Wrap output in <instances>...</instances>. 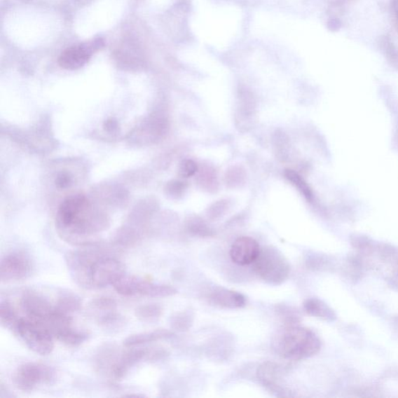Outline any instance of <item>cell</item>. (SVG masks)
I'll return each instance as SVG.
<instances>
[{"label": "cell", "instance_id": "4316f807", "mask_svg": "<svg viewBox=\"0 0 398 398\" xmlns=\"http://www.w3.org/2000/svg\"><path fill=\"white\" fill-rule=\"evenodd\" d=\"M275 311L286 325H296L301 322L298 311L296 308L290 307V306L278 304L276 306Z\"/></svg>", "mask_w": 398, "mask_h": 398}, {"label": "cell", "instance_id": "7402d4cb", "mask_svg": "<svg viewBox=\"0 0 398 398\" xmlns=\"http://www.w3.org/2000/svg\"><path fill=\"white\" fill-rule=\"evenodd\" d=\"M163 310L158 303H149L139 306L135 310V315L141 322L153 323L158 322L163 315Z\"/></svg>", "mask_w": 398, "mask_h": 398}, {"label": "cell", "instance_id": "4fadbf2b", "mask_svg": "<svg viewBox=\"0 0 398 398\" xmlns=\"http://www.w3.org/2000/svg\"><path fill=\"white\" fill-rule=\"evenodd\" d=\"M147 348H133V350L119 355L116 364L111 369L110 375L116 380L125 378L130 369L146 359Z\"/></svg>", "mask_w": 398, "mask_h": 398}, {"label": "cell", "instance_id": "5bb4252c", "mask_svg": "<svg viewBox=\"0 0 398 398\" xmlns=\"http://www.w3.org/2000/svg\"><path fill=\"white\" fill-rule=\"evenodd\" d=\"M151 282L134 275H123L113 284L114 289L120 295L130 296L143 295L148 296Z\"/></svg>", "mask_w": 398, "mask_h": 398}, {"label": "cell", "instance_id": "484cf974", "mask_svg": "<svg viewBox=\"0 0 398 398\" xmlns=\"http://www.w3.org/2000/svg\"><path fill=\"white\" fill-rule=\"evenodd\" d=\"M286 179L293 184V186L297 188L298 191L308 199L309 201H312L313 193L308 184L305 181L303 177L294 172L293 170H286L285 172Z\"/></svg>", "mask_w": 398, "mask_h": 398}, {"label": "cell", "instance_id": "3957f363", "mask_svg": "<svg viewBox=\"0 0 398 398\" xmlns=\"http://www.w3.org/2000/svg\"><path fill=\"white\" fill-rule=\"evenodd\" d=\"M56 378L53 367L36 362L20 366L12 376L14 386L24 392H32L39 385H53Z\"/></svg>", "mask_w": 398, "mask_h": 398}, {"label": "cell", "instance_id": "8d00e7d4", "mask_svg": "<svg viewBox=\"0 0 398 398\" xmlns=\"http://www.w3.org/2000/svg\"><path fill=\"white\" fill-rule=\"evenodd\" d=\"M394 18H395L396 25L398 29V0H397V1L394 4Z\"/></svg>", "mask_w": 398, "mask_h": 398}, {"label": "cell", "instance_id": "4dcf8cb0", "mask_svg": "<svg viewBox=\"0 0 398 398\" xmlns=\"http://www.w3.org/2000/svg\"><path fill=\"white\" fill-rule=\"evenodd\" d=\"M198 170V167L197 163L190 159L184 160L180 163L179 172V175L183 177V179H188L197 174Z\"/></svg>", "mask_w": 398, "mask_h": 398}, {"label": "cell", "instance_id": "52a82bcc", "mask_svg": "<svg viewBox=\"0 0 398 398\" xmlns=\"http://www.w3.org/2000/svg\"><path fill=\"white\" fill-rule=\"evenodd\" d=\"M104 46V40L97 38L85 43L69 47L60 54L58 59L59 65L67 70L81 69Z\"/></svg>", "mask_w": 398, "mask_h": 398}, {"label": "cell", "instance_id": "7a4b0ae2", "mask_svg": "<svg viewBox=\"0 0 398 398\" xmlns=\"http://www.w3.org/2000/svg\"><path fill=\"white\" fill-rule=\"evenodd\" d=\"M253 271L268 285L280 286L289 277L291 267L285 256L273 247L261 248L252 264Z\"/></svg>", "mask_w": 398, "mask_h": 398}, {"label": "cell", "instance_id": "f546056e", "mask_svg": "<svg viewBox=\"0 0 398 398\" xmlns=\"http://www.w3.org/2000/svg\"><path fill=\"white\" fill-rule=\"evenodd\" d=\"M230 203L227 200H220L213 204L208 210V217L210 219L216 220L224 216L227 210H229Z\"/></svg>", "mask_w": 398, "mask_h": 398}, {"label": "cell", "instance_id": "83f0119b", "mask_svg": "<svg viewBox=\"0 0 398 398\" xmlns=\"http://www.w3.org/2000/svg\"><path fill=\"white\" fill-rule=\"evenodd\" d=\"M246 179L245 170L238 166L233 167L227 170L225 175L226 186L231 188L240 187L244 184Z\"/></svg>", "mask_w": 398, "mask_h": 398}, {"label": "cell", "instance_id": "74e56055", "mask_svg": "<svg viewBox=\"0 0 398 398\" xmlns=\"http://www.w3.org/2000/svg\"><path fill=\"white\" fill-rule=\"evenodd\" d=\"M124 397H146V396L144 395V394H128V395H124Z\"/></svg>", "mask_w": 398, "mask_h": 398}, {"label": "cell", "instance_id": "ac0fdd59", "mask_svg": "<svg viewBox=\"0 0 398 398\" xmlns=\"http://www.w3.org/2000/svg\"><path fill=\"white\" fill-rule=\"evenodd\" d=\"M54 336L63 344L70 347H77L88 340L89 334L84 331L74 329L72 326H69L57 331Z\"/></svg>", "mask_w": 398, "mask_h": 398}, {"label": "cell", "instance_id": "f1b7e54d", "mask_svg": "<svg viewBox=\"0 0 398 398\" xmlns=\"http://www.w3.org/2000/svg\"><path fill=\"white\" fill-rule=\"evenodd\" d=\"M90 308L95 311L108 313L116 310L118 303L115 298L108 296H100L93 298L90 303Z\"/></svg>", "mask_w": 398, "mask_h": 398}, {"label": "cell", "instance_id": "e0dca14e", "mask_svg": "<svg viewBox=\"0 0 398 398\" xmlns=\"http://www.w3.org/2000/svg\"><path fill=\"white\" fill-rule=\"evenodd\" d=\"M82 308L80 296L72 293H63L57 298L55 309L64 315L70 316Z\"/></svg>", "mask_w": 398, "mask_h": 398}, {"label": "cell", "instance_id": "6da1fadb", "mask_svg": "<svg viewBox=\"0 0 398 398\" xmlns=\"http://www.w3.org/2000/svg\"><path fill=\"white\" fill-rule=\"evenodd\" d=\"M273 351L287 360H301L314 357L321 342L312 331L296 325H286L275 333L272 340Z\"/></svg>", "mask_w": 398, "mask_h": 398}, {"label": "cell", "instance_id": "603a6c76", "mask_svg": "<svg viewBox=\"0 0 398 398\" xmlns=\"http://www.w3.org/2000/svg\"><path fill=\"white\" fill-rule=\"evenodd\" d=\"M187 231L191 235L198 238H211L215 232L203 219L198 217L189 218L186 223Z\"/></svg>", "mask_w": 398, "mask_h": 398}, {"label": "cell", "instance_id": "9c48e42d", "mask_svg": "<svg viewBox=\"0 0 398 398\" xmlns=\"http://www.w3.org/2000/svg\"><path fill=\"white\" fill-rule=\"evenodd\" d=\"M21 308L26 315L35 322L45 324L55 312V306L48 298L38 293L28 291L20 301Z\"/></svg>", "mask_w": 398, "mask_h": 398}, {"label": "cell", "instance_id": "ffe728a7", "mask_svg": "<svg viewBox=\"0 0 398 398\" xmlns=\"http://www.w3.org/2000/svg\"><path fill=\"white\" fill-rule=\"evenodd\" d=\"M195 320L194 311L188 309L175 313L169 319L170 328L177 332H186L193 327Z\"/></svg>", "mask_w": 398, "mask_h": 398}, {"label": "cell", "instance_id": "836d02e7", "mask_svg": "<svg viewBox=\"0 0 398 398\" xmlns=\"http://www.w3.org/2000/svg\"><path fill=\"white\" fill-rule=\"evenodd\" d=\"M55 183L59 188L65 189L73 184V177L69 173L62 172L57 175Z\"/></svg>", "mask_w": 398, "mask_h": 398}, {"label": "cell", "instance_id": "d4e9b609", "mask_svg": "<svg viewBox=\"0 0 398 398\" xmlns=\"http://www.w3.org/2000/svg\"><path fill=\"white\" fill-rule=\"evenodd\" d=\"M198 182L202 188L210 191L217 189L218 181L217 176L214 170L210 167H204L202 170H198Z\"/></svg>", "mask_w": 398, "mask_h": 398}, {"label": "cell", "instance_id": "1f68e13d", "mask_svg": "<svg viewBox=\"0 0 398 398\" xmlns=\"http://www.w3.org/2000/svg\"><path fill=\"white\" fill-rule=\"evenodd\" d=\"M170 353L165 348L156 347L147 348L146 361L156 362L169 357Z\"/></svg>", "mask_w": 398, "mask_h": 398}, {"label": "cell", "instance_id": "cb8c5ba5", "mask_svg": "<svg viewBox=\"0 0 398 398\" xmlns=\"http://www.w3.org/2000/svg\"><path fill=\"white\" fill-rule=\"evenodd\" d=\"M20 319L11 303L8 301H2L1 303H0V322H1L2 325L5 327L6 329L14 331Z\"/></svg>", "mask_w": 398, "mask_h": 398}, {"label": "cell", "instance_id": "7c38bea8", "mask_svg": "<svg viewBox=\"0 0 398 398\" xmlns=\"http://www.w3.org/2000/svg\"><path fill=\"white\" fill-rule=\"evenodd\" d=\"M258 379L261 385L276 395L285 393V390L280 387V383L283 375V368L273 362H266L261 364L257 371Z\"/></svg>", "mask_w": 398, "mask_h": 398}, {"label": "cell", "instance_id": "d6986e66", "mask_svg": "<svg viewBox=\"0 0 398 398\" xmlns=\"http://www.w3.org/2000/svg\"><path fill=\"white\" fill-rule=\"evenodd\" d=\"M97 323L101 328L109 332H118L123 329L127 324V319L116 310L104 313L97 319Z\"/></svg>", "mask_w": 398, "mask_h": 398}, {"label": "cell", "instance_id": "d590c367", "mask_svg": "<svg viewBox=\"0 0 398 398\" xmlns=\"http://www.w3.org/2000/svg\"><path fill=\"white\" fill-rule=\"evenodd\" d=\"M13 394L9 392V390L4 387L3 383L0 385V397L1 398H12Z\"/></svg>", "mask_w": 398, "mask_h": 398}, {"label": "cell", "instance_id": "277c9868", "mask_svg": "<svg viewBox=\"0 0 398 398\" xmlns=\"http://www.w3.org/2000/svg\"><path fill=\"white\" fill-rule=\"evenodd\" d=\"M13 332L35 353L47 355L54 350L52 333L43 325L32 320L20 319Z\"/></svg>", "mask_w": 398, "mask_h": 398}, {"label": "cell", "instance_id": "8fae6325", "mask_svg": "<svg viewBox=\"0 0 398 398\" xmlns=\"http://www.w3.org/2000/svg\"><path fill=\"white\" fill-rule=\"evenodd\" d=\"M207 300L211 304L226 309L243 308L247 303L246 297L243 294L219 287L210 291Z\"/></svg>", "mask_w": 398, "mask_h": 398}, {"label": "cell", "instance_id": "d6a6232c", "mask_svg": "<svg viewBox=\"0 0 398 398\" xmlns=\"http://www.w3.org/2000/svg\"><path fill=\"white\" fill-rule=\"evenodd\" d=\"M187 184L181 181H170L167 186V191L169 195L173 198L181 197L187 190Z\"/></svg>", "mask_w": 398, "mask_h": 398}, {"label": "cell", "instance_id": "2e32d148", "mask_svg": "<svg viewBox=\"0 0 398 398\" xmlns=\"http://www.w3.org/2000/svg\"><path fill=\"white\" fill-rule=\"evenodd\" d=\"M118 348L108 345L102 348L95 359L96 367L100 372L111 373V369L116 364L118 357Z\"/></svg>", "mask_w": 398, "mask_h": 398}, {"label": "cell", "instance_id": "8992f818", "mask_svg": "<svg viewBox=\"0 0 398 398\" xmlns=\"http://www.w3.org/2000/svg\"><path fill=\"white\" fill-rule=\"evenodd\" d=\"M105 253L97 249H85V250L67 253L66 264L71 277L78 286L90 289L89 278L91 266Z\"/></svg>", "mask_w": 398, "mask_h": 398}, {"label": "cell", "instance_id": "30bf717a", "mask_svg": "<svg viewBox=\"0 0 398 398\" xmlns=\"http://www.w3.org/2000/svg\"><path fill=\"white\" fill-rule=\"evenodd\" d=\"M257 240L249 237H241L234 241L230 250V257L238 266L252 265L260 253Z\"/></svg>", "mask_w": 398, "mask_h": 398}, {"label": "cell", "instance_id": "5b68a950", "mask_svg": "<svg viewBox=\"0 0 398 398\" xmlns=\"http://www.w3.org/2000/svg\"><path fill=\"white\" fill-rule=\"evenodd\" d=\"M125 268L123 262L114 258L108 252L97 259L90 272V289H102L118 280L125 275Z\"/></svg>", "mask_w": 398, "mask_h": 398}, {"label": "cell", "instance_id": "ba28073f", "mask_svg": "<svg viewBox=\"0 0 398 398\" xmlns=\"http://www.w3.org/2000/svg\"><path fill=\"white\" fill-rule=\"evenodd\" d=\"M32 269L29 256L24 252H11L5 255L0 263V280L7 282L27 279Z\"/></svg>", "mask_w": 398, "mask_h": 398}, {"label": "cell", "instance_id": "e575fe53", "mask_svg": "<svg viewBox=\"0 0 398 398\" xmlns=\"http://www.w3.org/2000/svg\"><path fill=\"white\" fill-rule=\"evenodd\" d=\"M104 128L107 131L114 132L118 129L117 121L114 118L107 120L104 123Z\"/></svg>", "mask_w": 398, "mask_h": 398}, {"label": "cell", "instance_id": "44dd1931", "mask_svg": "<svg viewBox=\"0 0 398 398\" xmlns=\"http://www.w3.org/2000/svg\"><path fill=\"white\" fill-rule=\"evenodd\" d=\"M303 308L309 315L313 317L325 320H331L335 317L328 306L318 298H312L306 301L303 303Z\"/></svg>", "mask_w": 398, "mask_h": 398}, {"label": "cell", "instance_id": "9a60e30c", "mask_svg": "<svg viewBox=\"0 0 398 398\" xmlns=\"http://www.w3.org/2000/svg\"><path fill=\"white\" fill-rule=\"evenodd\" d=\"M174 334L166 329H158L151 332L136 334L128 337L123 342L126 348H133L141 345L156 342V341L172 338Z\"/></svg>", "mask_w": 398, "mask_h": 398}]
</instances>
